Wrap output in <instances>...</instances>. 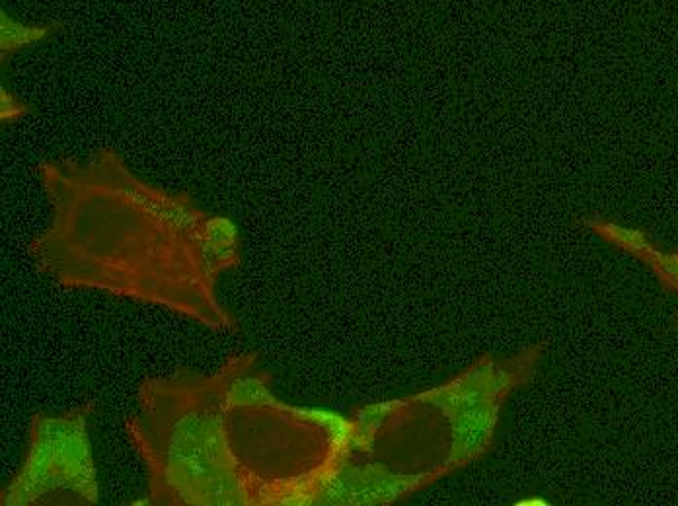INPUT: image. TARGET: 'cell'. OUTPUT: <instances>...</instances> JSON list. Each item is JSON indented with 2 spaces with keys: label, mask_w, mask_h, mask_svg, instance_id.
I'll use <instances>...</instances> for the list:
<instances>
[{
  "label": "cell",
  "mask_w": 678,
  "mask_h": 506,
  "mask_svg": "<svg viewBox=\"0 0 678 506\" xmlns=\"http://www.w3.org/2000/svg\"><path fill=\"white\" fill-rule=\"evenodd\" d=\"M39 173L55 209L29 248L41 273L234 329L217 300L220 275L242 261L227 217L203 212L188 193L141 182L112 151L82 164H43Z\"/></svg>",
  "instance_id": "obj_1"
},
{
  "label": "cell",
  "mask_w": 678,
  "mask_h": 506,
  "mask_svg": "<svg viewBox=\"0 0 678 506\" xmlns=\"http://www.w3.org/2000/svg\"><path fill=\"white\" fill-rule=\"evenodd\" d=\"M92 403L59 417L36 415L26 462L7 488L2 506L97 505V471L88 444Z\"/></svg>",
  "instance_id": "obj_2"
},
{
  "label": "cell",
  "mask_w": 678,
  "mask_h": 506,
  "mask_svg": "<svg viewBox=\"0 0 678 506\" xmlns=\"http://www.w3.org/2000/svg\"><path fill=\"white\" fill-rule=\"evenodd\" d=\"M63 22H39L29 24L24 20L16 18L7 10H0V61L2 67H7L10 59L14 57L24 49L41 46L51 38H55L59 31H63Z\"/></svg>",
  "instance_id": "obj_3"
},
{
  "label": "cell",
  "mask_w": 678,
  "mask_h": 506,
  "mask_svg": "<svg viewBox=\"0 0 678 506\" xmlns=\"http://www.w3.org/2000/svg\"><path fill=\"white\" fill-rule=\"evenodd\" d=\"M602 236L616 242L622 248L628 249H648V242L643 238V234L638 230L622 229L616 224H601Z\"/></svg>",
  "instance_id": "obj_4"
},
{
  "label": "cell",
  "mask_w": 678,
  "mask_h": 506,
  "mask_svg": "<svg viewBox=\"0 0 678 506\" xmlns=\"http://www.w3.org/2000/svg\"><path fill=\"white\" fill-rule=\"evenodd\" d=\"M31 107L24 104L20 98L14 96L7 88L0 87V121L2 124H16L24 115L29 114Z\"/></svg>",
  "instance_id": "obj_5"
},
{
  "label": "cell",
  "mask_w": 678,
  "mask_h": 506,
  "mask_svg": "<svg viewBox=\"0 0 678 506\" xmlns=\"http://www.w3.org/2000/svg\"><path fill=\"white\" fill-rule=\"evenodd\" d=\"M519 506H548L545 498H526V501H521Z\"/></svg>",
  "instance_id": "obj_6"
}]
</instances>
